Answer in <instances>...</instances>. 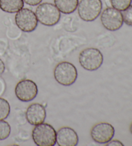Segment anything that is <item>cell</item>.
<instances>
[{"label":"cell","mask_w":132,"mask_h":146,"mask_svg":"<svg viewBox=\"0 0 132 146\" xmlns=\"http://www.w3.org/2000/svg\"><path fill=\"white\" fill-rule=\"evenodd\" d=\"M57 132L52 125L41 123L35 125L32 130V137L37 146H54L56 143Z\"/></svg>","instance_id":"cell-1"},{"label":"cell","mask_w":132,"mask_h":146,"mask_svg":"<svg viewBox=\"0 0 132 146\" xmlns=\"http://www.w3.org/2000/svg\"><path fill=\"white\" fill-rule=\"evenodd\" d=\"M35 14L38 22L47 27L54 26L61 19L59 9L54 4L50 3H41L38 5Z\"/></svg>","instance_id":"cell-2"},{"label":"cell","mask_w":132,"mask_h":146,"mask_svg":"<svg viewBox=\"0 0 132 146\" xmlns=\"http://www.w3.org/2000/svg\"><path fill=\"white\" fill-rule=\"evenodd\" d=\"M77 75L76 67L69 62H61L54 68V76L55 80L64 86H70L75 83Z\"/></svg>","instance_id":"cell-3"},{"label":"cell","mask_w":132,"mask_h":146,"mask_svg":"<svg viewBox=\"0 0 132 146\" xmlns=\"http://www.w3.org/2000/svg\"><path fill=\"white\" fill-rule=\"evenodd\" d=\"M103 55L95 48H87L80 53L79 61L80 65L87 71H95L102 66Z\"/></svg>","instance_id":"cell-4"},{"label":"cell","mask_w":132,"mask_h":146,"mask_svg":"<svg viewBox=\"0 0 132 146\" xmlns=\"http://www.w3.org/2000/svg\"><path fill=\"white\" fill-rule=\"evenodd\" d=\"M79 16L84 21H93L100 16L103 9L101 0H81L77 6Z\"/></svg>","instance_id":"cell-5"},{"label":"cell","mask_w":132,"mask_h":146,"mask_svg":"<svg viewBox=\"0 0 132 146\" xmlns=\"http://www.w3.org/2000/svg\"><path fill=\"white\" fill-rule=\"evenodd\" d=\"M103 26L109 31H117L123 27L124 21L121 12L113 7H107L101 13Z\"/></svg>","instance_id":"cell-6"},{"label":"cell","mask_w":132,"mask_h":146,"mask_svg":"<svg viewBox=\"0 0 132 146\" xmlns=\"http://www.w3.org/2000/svg\"><path fill=\"white\" fill-rule=\"evenodd\" d=\"M15 22L17 27L24 32L34 31L38 25L35 12L28 8H23L16 12Z\"/></svg>","instance_id":"cell-7"},{"label":"cell","mask_w":132,"mask_h":146,"mask_svg":"<svg viewBox=\"0 0 132 146\" xmlns=\"http://www.w3.org/2000/svg\"><path fill=\"white\" fill-rule=\"evenodd\" d=\"M38 94L37 86L32 80H20L15 88V95L20 101L28 102L34 100Z\"/></svg>","instance_id":"cell-8"},{"label":"cell","mask_w":132,"mask_h":146,"mask_svg":"<svg viewBox=\"0 0 132 146\" xmlns=\"http://www.w3.org/2000/svg\"><path fill=\"white\" fill-rule=\"evenodd\" d=\"M115 135V129L111 124L107 122H100L93 125L90 135L95 142L106 144L110 142Z\"/></svg>","instance_id":"cell-9"},{"label":"cell","mask_w":132,"mask_h":146,"mask_svg":"<svg viewBox=\"0 0 132 146\" xmlns=\"http://www.w3.org/2000/svg\"><path fill=\"white\" fill-rule=\"evenodd\" d=\"M28 122L32 125H37L45 122L47 117L45 108L39 103H33L28 107L25 113Z\"/></svg>","instance_id":"cell-10"},{"label":"cell","mask_w":132,"mask_h":146,"mask_svg":"<svg viewBox=\"0 0 132 146\" xmlns=\"http://www.w3.org/2000/svg\"><path fill=\"white\" fill-rule=\"evenodd\" d=\"M79 137L75 131L70 127H63L56 134V143L59 146H76Z\"/></svg>","instance_id":"cell-11"},{"label":"cell","mask_w":132,"mask_h":146,"mask_svg":"<svg viewBox=\"0 0 132 146\" xmlns=\"http://www.w3.org/2000/svg\"><path fill=\"white\" fill-rule=\"evenodd\" d=\"M24 7L23 0H0V9L7 13H16Z\"/></svg>","instance_id":"cell-12"},{"label":"cell","mask_w":132,"mask_h":146,"mask_svg":"<svg viewBox=\"0 0 132 146\" xmlns=\"http://www.w3.org/2000/svg\"><path fill=\"white\" fill-rule=\"evenodd\" d=\"M79 0H54V5L60 12L70 14L74 12L77 9Z\"/></svg>","instance_id":"cell-13"},{"label":"cell","mask_w":132,"mask_h":146,"mask_svg":"<svg viewBox=\"0 0 132 146\" xmlns=\"http://www.w3.org/2000/svg\"><path fill=\"white\" fill-rule=\"evenodd\" d=\"M11 112V106L6 99L0 97V120L6 119Z\"/></svg>","instance_id":"cell-14"},{"label":"cell","mask_w":132,"mask_h":146,"mask_svg":"<svg viewBox=\"0 0 132 146\" xmlns=\"http://www.w3.org/2000/svg\"><path fill=\"white\" fill-rule=\"evenodd\" d=\"M11 133V127L9 122L4 120H0V140H4L9 137Z\"/></svg>","instance_id":"cell-15"},{"label":"cell","mask_w":132,"mask_h":146,"mask_svg":"<svg viewBox=\"0 0 132 146\" xmlns=\"http://www.w3.org/2000/svg\"><path fill=\"white\" fill-rule=\"evenodd\" d=\"M113 8L119 11H124L131 5L132 0H110Z\"/></svg>","instance_id":"cell-16"},{"label":"cell","mask_w":132,"mask_h":146,"mask_svg":"<svg viewBox=\"0 0 132 146\" xmlns=\"http://www.w3.org/2000/svg\"><path fill=\"white\" fill-rule=\"evenodd\" d=\"M122 13L124 23L129 27H132V5L128 7Z\"/></svg>","instance_id":"cell-17"},{"label":"cell","mask_w":132,"mask_h":146,"mask_svg":"<svg viewBox=\"0 0 132 146\" xmlns=\"http://www.w3.org/2000/svg\"><path fill=\"white\" fill-rule=\"evenodd\" d=\"M25 3L30 6H36L41 3L43 0H23Z\"/></svg>","instance_id":"cell-18"},{"label":"cell","mask_w":132,"mask_h":146,"mask_svg":"<svg viewBox=\"0 0 132 146\" xmlns=\"http://www.w3.org/2000/svg\"><path fill=\"white\" fill-rule=\"evenodd\" d=\"M106 145L108 146H112V145H115V146H117V145H121V146H123L124 144L121 142H120L119 140H111L110 142H108L107 143H106Z\"/></svg>","instance_id":"cell-19"},{"label":"cell","mask_w":132,"mask_h":146,"mask_svg":"<svg viewBox=\"0 0 132 146\" xmlns=\"http://www.w3.org/2000/svg\"><path fill=\"white\" fill-rule=\"evenodd\" d=\"M5 70V65L4 62L0 59V75H2Z\"/></svg>","instance_id":"cell-20"},{"label":"cell","mask_w":132,"mask_h":146,"mask_svg":"<svg viewBox=\"0 0 132 146\" xmlns=\"http://www.w3.org/2000/svg\"><path fill=\"white\" fill-rule=\"evenodd\" d=\"M5 91V83L3 80L0 78V95H2Z\"/></svg>","instance_id":"cell-21"},{"label":"cell","mask_w":132,"mask_h":146,"mask_svg":"<svg viewBox=\"0 0 132 146\" xmlns=\"http://www.w3.org/2000/svg\"><path fill=\"white\" fill-rule=\"evenodd\" d=\"M129 131H130V133H131V135H132V123H131V124L130 125V127H129Z\"/></svg>","instance_id":"cell-22"}]
</instances>
